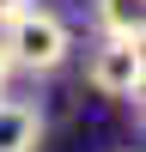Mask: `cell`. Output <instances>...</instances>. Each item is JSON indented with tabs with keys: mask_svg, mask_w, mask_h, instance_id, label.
<instances>
[{
	"mask_svg": "<svg viewBox=\"0 0 146 152\" xmlns=\"http://www.w3.org/2000/svg\"><path fill=\"white\" fill-rule=\"evenodd\" d=\"M97 31L104 37H140V0H97Z\"/></svg>",
	"mask_w": 146,
	"mask_h": 152,
	"instance_id": "cell-4",
	"label": "cell"
},
{
	"mask_svg": "<svg viewBox=\"0 0 146 152\" xmlns=\"http://www.w3.org/2000/svg\"><path fill=\"white\" fill-rule=\"evenodd\" d=\"M6 79H12V61H6V49H0V97H6Z\"/></svg>",
	"mask_w": 146,
	"mask_h": 152,
	"instance_id": "cell-6",
	"label": "cell"
},
{
	"mask_svg": "<svg viewBox=\"0 0 146 152\" xmlns=\"http://www.w3.org/2000/svg\"><path fill=\"white\" fill-rule=\"evenodd\" d=\"M43 146V110L24 97H0V152H36Z\"/></svg>",
	"mask_w": 146,
	"mask_h": 152,
	"instance_id": "cell-3",
	"label": "cell"
},
{
	"mask_svg": "<svg viewBox=\"0 0 146 152\" xmlns=\"http://www.w3.org/2000/svg\"><path fill=\"white\" fill-rule=\"evenodd\" d=\"M140 79H146V61H140V37H104V43L85 55V85L97 97H140Z\"/></svg>",
	"mask_w": 146,
	"mask_h": 152,
	"instance_id": "cell-2",
	"label": "cell"
},
{
	"mask_svg": "<svg viewBox=\"0 0 146 152\" xmlns=\"http://www.w3.org/2000/svg\"><path fill=\"white\" fill-rule=\"evenodd\" d=\"M0 49H6L12 73L43 79V73H61V67H67V55H73V31H67V18H55V12L24 6L18 18L0 24Z\"/></svg>",
	"mask_w": 146,
	"mask_h": 152,
	"instance_id": "cell-1",
	"label": "cell"
},
{
	"mask_svg": "<svg viewBox=\"0 0 146 152\" xmlns=\"http://www.w3.org/2000/svg\"><path fill=\"white\" fill-rule=\"evenodd\" d=\"M24 6H31V0H0V24H6V18H18Z\"/></svg>",
	"mask_w": 146,
	"mask_h": 152,
	"instance_id": "cell-5",
	"label": "cell"
}]
</instances>
